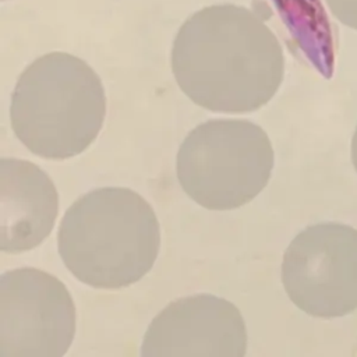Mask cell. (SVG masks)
<instances>
[{
	"instance_id": "cell-1",
	"label": "cell",
	"mask_w": 357,
	"mask_h": 357,
	"mask_svg": "<svg viewBox=\"0 0 357 357\" xmlns=\"http://www.w3.org/2000/svg\"><path fill=\"white\" fill-rule=\"evenodd\" d=\"M172 70L180 89L212 112L250 113L279 89L284 57L275 33L255 11L216 4L194 13L178 29Z\"/></svg>"
},
{
	"instance_id": "cell-2",
	"label": "cell",
	"mask_w": 357,
	"mask_h": 357,
	"mask_svg": "<svg viewBox=\"0 0 357 357\" xmlns=\"http://www.w3.org/2000/svg\"><path fill=\"white\" fill-rule=\"evenodd\" d=\"M160 231L152 206L128 188L106 187L78 198L59 229V254L82 283L120 289L156 261Z\"/></svg>"
},
{
	"instance_id": "cell-3",
	"label": "cell",
	"mask_w": 357,
	"mask_h": 357,
	"mask_svg": "<svg viewBox=\"0 0 357 357\" xmlns=\"http://www.w3.org/2000/svg\"><path fill=\"white\" fill-rule=\"evenodd\" d=\"M106 96L98 74L81 59L53 52L20 75L10 106L17 138L45 159H68L99 134Z\"/></svg>"
},
{
	"instance_id": "cell-4",
	"label": "cell",
	"mask_w": 357,
	"mask_h": 357,
	"mask_svg": "<svg viewBox=\"0 0 357 357\" xmlns=\"http://www.w3.org/2000/svg\"><path fill=\"white\" fill-rule=\"evenodd\" d=\"M273 149L266 132L240 119H215L195 127L176 160L178 183L204 208L227 211L255 198L268 184Z\"/></svg>"
},
{
	"instance_id": "cell-5",
	"label": "cell",
	"mask_w": 357,
	"mask_h": 357,
	"mask_svg": "<svg viewBox=\"0 0 357 357\" xmlns=\"http://www.w3.org/2000/svg\"><path fill=\"white\" fill-rule=\"evenodd\" d=\"M282 282L304 312L336 318L357 310V230L318 223L300 231L282 262Z\"/></svg>"
},
{
	"instance_id": "cell-6",
	"label": "cell",
	"mask_w": 357,
	"mask_h": 357,
	"mask_svg": "<svg viewBox=\"0 0 357 357\" xmlns=\"http://www.w3.org/2000/svg\"><path fill=\"white\" fill-rule=\"evenodd\" d=\"M75 332V307L53 275L20 268L0 276V357H61Z\"/></svg>"
},
{
	"instance_id": "cell-7",
	"label": "cell",
	"mask_w": 357,
	"mask_h": 357,
	"mask_svg": "<svg viewBox=\"0 0 357 357\" xmlns=\"http://www.w3.org/2000/svg\"><path fill=\"white\" fill-rule=\"evenodd\" d=\"M244 319L230 301L195 294L170 303L151 322L142 357H243Z\"/></svg>"
},
{
	"instance_id": "cell-8",
	"label": "cell",
	"mask_w": 357,
	"mask_h": 357,
	"mask_svg": "<svg viewBox=\"0 0 357 357\" xmlns=\"http://www.w3.org/2000/svg\"><path fill=\"white\" fill-rule=\"evenodd\" d=\"M59 195L52 178L28 160H0V250L17 254L39 245L52 231Z\"/></svg>"
},
{
	"instance_id": "cell-9",
	"label": "cell",
	"mask_w": 357,
	"mask_h": 357,
	"mask_svg": "<svg viewBox=\"0 0 357 357\" xmlns=\"http://www.w3.org/2000/svg\"><path fill=\"white\" fill-rule=\"evenodd\" d=\"M325 3L336 20L357 29V0H325Z\"/></svg>"
},
{
	"instance_id": "cell-10",
	"label": "cell",
	"mask_w": 357,
	"mask_h": 357,
	"mask_svg": "<svg viewBox=\"0 0 357 357\" xmlns=\"http://www.w3.org/2000/svg\"><path fill=\"white\" fill-rule=\"evenodd\" d=\"M351 160H353L354 169L357 172V127H356V131H354V135H353V141H351Z\"/></svg>"
}]
</instances>
